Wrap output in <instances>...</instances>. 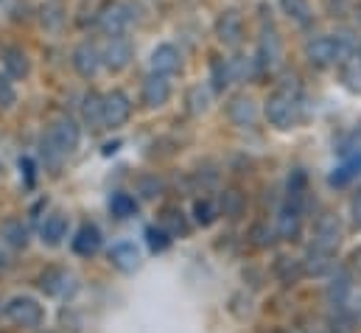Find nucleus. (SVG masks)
<instances>
[{
	"mask_svg": "<svg viewBox=\"0 0 361 333\" xmlns=\"http://www.w3.org/2000/svg\"><path fill=\"white\" fill-rule=\"evenodd\" d=\"M140 95H143V104H146L149 109H160V107H166L169 98H171V82H169V76H163V73H152V76L143 82Z\"/></svg>",
	"mask_w": 361,
	"mask_h": 333,
	"instance_id": "obj_10",
	"label": "nucleus"
},
{
	"mask_svg": "<svg viewBox=\"0 0 361 333\" xmlns=\"http://www.w3.org/2000/svg\"><path fill=\"white\" fill-rule=\"evenodd\" d=\"M350 291H353V277H350L348 269H339V272L331 277L328 289H325V300H328V305H334V308H345Z\"/></svg>",
	"mask_w": 361,
	"mask_h": 333,
	"instance_id": "obj_13",
	"label": "nucleus"
},
{
	"mask_svg": "<svg viewBox=\"0 0 361 333\" xmlns=\"http://www.w3.org/2000/svg\"><path fill=\"white\" fill-rule=\"evenodd\" d=\"M73 68H76V73H79V76L92 79V76L98 73V68H101V54L92 48L90 42L79 45V48L73 51Z\"/></svg>",
	"mask_w": 361,
	"mask_h": 333,
	"instance_id": "obj_19",
	"label": "nucleus"
},
{
	"mask_svg": "<svg viewBox=\"0 0 361 333\" xmlns=\"http://www.w3.org/2000/svg\"><path fill=\"white\" fill-rule=\"evenodd\" d=\"M73 280H76V277H73L68 269L51 266V269H45V272L39 274V289H42L48 297H68V294L76 289Z\"/></svg>",
	"mask_w": 361,
	"mask_h": 333,
	"instance_id": "obj_8",
	"label": "nucleus"
},
{
	"mask_svg": "<svg viewBox=\"0 0 361 333\" xmlns=\"http://www.w3.org/2000/svg\"><path fill=\"white\" fill-rule=\"evenodd\" d=\"M350 269H356V272L361 274V247L350 252Z\"/></svg>",
	"mask_w": 361,
	"mask_h": 333,
	"instance_id": "obj_41",
	"label": "nucleus"
},
{
	"mask_svg": "<svg viewBox=\"0 0 361 333\" xmlns=\"http://www.w3.org/2000/svg\"><path fill=\"white\" fill-rule=\"evenodd\" d=\"M274 272H277V277H280V283H286V286H294L305 272H302V263L300 260H294V258H277V263H274Z\"/></svg>",
	"mask_w": 361,
	"mask_h": 333,
	"instance_id": "obj_25",
	"label": "nucleus"
},
{
	"mask_svg": "<svg viewBox=\"0 0 361 333\" xmlns=\"http://www.w3.org/2000/svg\"><path fill=\"white\" fill-rule=\"evenodd\" d=\"M0 236H3L6 247H14V250H23L28 244V227L20 219H8L3 224V230H0Z\"/></svg>",
	"mask_w": 361,
	"mask_h": 333,
	"instance_id": "obj_24",
	"label": "nucleus"
},
{
	"mask_svg": "<svg viewBox=\"0 0 361 333\" xmlns=\"http://www.w3.org/2000/svg\"><path fill=\"white\" fill-rule=\"evenodd\" d=\"M227 118L238 126H252L255 118H258V107L250 95H235L230 104H227Z\"/></svg>",
	"mask_w": 361,
	"mask_h": 333,
	"instance_id": "obj_16",
	"label": "nucleus"
},
{
	"mask_svg": "<svg viewBox=\"0 0 361 333\" xmlns=\"http://www.w3.org/2000/svg\"><path fill=\"white\" fill-rule=\"evenodd\" d=\"M359 311H361V305H359Z\"/></svg>",
	"mask_w": 361,
	"mask_h": 333,
	"instance_id": "obj_45",
	"label": "nucleus"
},
{
	"mask_svg": "<svg viewBox=\"0 0 361 333\" xmlns=\"http://www.w3.org/2000/svg\"><path fill=\"white\" fill-rule=\"evenodd\" d=\"M221 213L227 216V219H238L241 213H244V196L238 193V190H224L221 193Z\"/></svg>",
	"mask_w": 361,
	"mask_h": 333,
	"instance_id": "obj_29",
	"label": "nucleus"
},
{
	"mask_svg": "<svg viewBox=\"0 0 361 333\" xmlns=\"http://www.w3.org/2000/svg\"><path fill=\"white\" fill-rule=\"evenodd\" d=\"M163 227H166L171 236H185V233H188V227H185V222H182V213H177V210H166Z\"/></svg>",
	"mask_w": 361,
	"mask_h": 333,
	"instance_id": "obj_35",
	"label": "nucleus"
},
{
	"mask_svg": "<svg viewBox=\"0 0 361 333\" xmlns=\"http://www.w3.org/2000/svg\"><path fill=\"white\" fill-rule=\"evenodd\" d=\"M216 216H219V207H216L210 199H196V202H193V219H196V224L210 227V224L216 222Z\"/></svg>",
	"mask_w": 361,
	"mask_h": 333,
	"instance_id": "obj_30",
	"label": "nucleus"
},
{
	"mask_svg": "<svg viewBox=\"0 0 361 333\" xmlns=\"http://www.w3.org/2000/svg\"><path fill=\"white\" fill-rule=\"evenodd\" d=\"M82 118L85 123L90 126L92 132H101L104 129V95L98 92H87L85 101H82Z\"/></svg>",
	"mask_w": 361,
	"mask_h": 333,
	"instance_id": "obj_22",
	"label": "nucleus"
},
{
	"mask_svg": "<svg viewBox=\"0 0 361 333\" xmlns=\"http://www.w3.org/2000/svg\"><path fill=\"white\" fill-rule=\"evenodd\" d=\"M20 168H25V176H28V185L34 182V163L25 157V160H20Z\"/></svg>",
	"mask_w": 361,
	"mask_h": 333,
	"instance_id": "obj_42",
	"label": "nucleus"
},
{
	"mask_svg": "<svg viewBox=\"0 0 361 333\" xmlns=\"http://www.w3.org/2000/svg\"><path fill=\"white\" fill-rule=\"evenodd\" d=\"M188 112L190 115H202V112H207V107H210V90L207 87H190L188 90Z\"/></svg>",
	"mask_w": 361,
	"mask_h": 333,
	"instance_id": "obj_28",
	"label": "nucleus"
},
{
	"mask_svg": "<svg viewBox=\"0 0 361 333\" xmlns=\"http://www.w3.org/2000/svg\"><path fill=\"white\" fill-rule=\"evenodd\" d=\"M305 59L314 68H331L339 62V48H336V37H314L305 42Z\"/></svg>",
	"mask_w": 361,
	"mask_h": 333,
	"instance_id": "obj_6",
	"label": "nucleus"
},
{
	"mask_svg": "<svg viewBox=\"0 0 361 333\" xmlns=\"http://www.w3.org/2000/svg\"><path fill=\"white\" fill-rule=\"evenodd\" d=\"M353 222H356V227L361 230V190L353 196Z\"/></svg>",
	"mask_w": 361,
	"mask_h": 333,
	"instance_id": "obj_40",
	"label": "nucleus"
},
{
	"mask_svg": "<svg viewBox=\"0 0 361 333\" xmlns=\"http://www.w3.org/2000/svg\"><path fill=\"white\" fill-rule=\"evenodd\" d=\"M132 115V101L126 92L121 90H112L104 95V126H123Z\"/></svg>",
	"mask_w": 361,
	"mask_h": 333,
	"instance_id": "obj_7",
	"label": "nucleus"
},
{
	"mask_svg": "<svg viewBox=\"0 0 361 333\" xmlns=\"http://www.w3.org/2000/svg\"><path fill=\"white\" fill-rule=\"evenodd\" d=\"M314 247L328 252H336L342 244V222L334 216V213H322L317 222H314Z\"/></svg>",
	"mask_w": 361,
	"mask_h": 333,
	"instance_id": "obj_5",
	"label": "nucleus"
},
{
	"mask_svg": "<svg viewBox=\"0 0 361 333\" xmlns=\"http://www.w3.org/2000/svg\"><path fill=\"white\" fill-rule=\"evenodd\" d=\"M300 107L302 101H300L297 84H283L267 98V118L277 129H291L300 121Z\"/></svg>",
	"mask_w": 361,
	"mask_h": 333,
	"instance_id": "obj_1",
	"label": "nucleus"
},
{
	"mask_svg": "<svg viewBox=\"0 0 361 333\" xmlns=\"http://www.w3.org/2000/svg\"><path fill=\"white\" fill-rule=\"evenodd\" d=\"M109 210H112L115 219H129V216L137 213V202H135V196L118 190V193L109 196Z\"/></svg>",
	"mask_w": 361,
	"mask_h": 333,
	"instance_id": "obj_27",
	"label": "nucleus"
},
{
	"mask_svg": "<svg viewBox=\"0 0 361 333\" xmlns=\"http://www.w3.org/2000/svg\"><path fill=\"white\" fill-rule=\"evenodd\" d=\"M227 65H230L233 82H244V79L252 73V65H255V62H250V59H244V56H235V59H230Z\"/></svg>",
	"mask_w": 361,
	"mask_h": 333,
	"instance_id": "obj_34",
	"label": "nucleus"
},
{
	"mask_svg": "<svg viewBox=\"0 0 361 333\" xmlns=\"http://www.w3.org/2000/svg\"><path fill=\"white\" fill-rule=\"evenodd\" d=\"M216 37H219L221 45L238 48L241 40H244V20H241V14H238V11H224V14H219V20H216Z\"/></svg>",
	"mask_w": 361,
	"mask_h": 333,
	"instance_id": "obj_9",
	"label": "nucleus"
},
{
	"mask_svg": "<svg viewBox=\"0 0 361 333\" xmlns=\"http://www.w3.org/2000/svg\"><path fill=\"white\" fill-rule=\"evenodd\" d=\"M356 176H361V152L356 155H350L342 166L336 168L331 176H328V182L334 185V188H342V185H348V182H353Z\"/></svg>",
	"mask_w": 361,
	"mask_h": 333,
	"instance_id": "obj_23",
	"label": "nucleus"
},
{
	"mask_svg": "<svg viewBox=\"0 0 361 333\" xmlns=\"http://www.w3.org/2000/svg\"><path fill=\"white\" fill-rule=\"evenodd\" d=\"M39 236H42V241H45L48 247H59V244L65 241V236H68V219H65L62 213H51V216L42 222Z\"/></svg>",
	"mask_w": 361,
	"mask_h": 333,
	"instance_id": "obj_21",
	"label": "nucleus"
},
{
	"mask_svg": "<svg viewBox=\"0 0 361 333\" xmlns=\"http://www.w3.org/2000/svg\"><path fill=\"white\" fill-rule=\"evenodd\" d=\"M302 263V272L305 274H311V277H325V274H331L334 272V266H336V260H334V252L328 250H319V247H308L305 252V260H300Z\"/></svg>",
	"mask_w": 361,
	"mask_h": 333,
	"instance_id": "obj_14",
	"label": "nucleus"
},
{
	"mask_svg": "<svg viewBox=\"0 0 361 333\" xmlns=\"http://www.w3.org/2000/svg\"><path fill=\"white\" fill-rule=\"evenodd\" d=\"M11 266V255H8V247H6V241L0 238V272H6Z\"/></svg>",
	"mask_w": 361,
	"mask_h": 333,
	"instance_id": "obj_39",
	"label": "nucleus"
},
{
	"mask_svg": "<svg viewBox=\"0 0 361 333\" xmlns=\"http://www.w3.org/2000/svg\"><path fill=\"white\" fill-rule=\"evenodd\" d=\"M359 65H361V48H359Z\"/></svg>",
	"mask_w": 361,
	"mask_h": 333,
	"instance_id": "obj_43",
	"label": "nucleus"
},
{
	"mask_svg": "<svg viewBox=\"0 0 361 333\" xmlns=\"http://www.w3.org/2000/svg\"><path fill=\"white\" fill-rule=\"evenodd\" d=\"M331 333H334V331H331Z\"/></svg>",
	"mask_w": 361,
	"mask_h": 333,
	"instance_id": "obj_46",
	"label": "nucleus"
},
{
	"mask_svg": "<svg viewBox=\"0 0 361 333\" xmlns=\"http://www.w3.org/2000/svg\"><path fill=\"white\" fill-rule=\"evenodd\" d=\"M109 260H112L115 269H121L126 274L129 272H137L140 269V250L135 244H129V241H121V244H115L109 250Z\"/></svg>",
	"mask_w": 361,
	"mask_h": 333,
	"instance_id": "obj_17",
	"label": "nucleus"
},
{
	"mask_svg": "<svg viewBox=\"0 0 361 333\" xmlns=\"http://www.w3.org/2000/svg\"><path fill=\"white\" fill-rule=\"evenodd\" d=\"M3 68H6V76H8V79H25L28 71H31L25 51L17 48V45H11V48L3 51Z\"/></svg>",
	"mask_w": 361,
	"mask_h": 333,
	"instance_id": "obj_20",
	"label": "nucleus"
},
{
	"mask_svg": "<svg viewBox=\"0 0 361 333\" xmlns=\"http://www.w3.org/2000/svg\"><path fill=\"white\" fill-rule=\"evenodd\" d=\"M129 23H132V8L121 0H112L98 11V25L109 37H121L129 28Z\"/></svg>",
	"mask_w": 361,
	"mask_h": 333,
	"instance_id": "obj_4",
	"label": "nucleus"
},
{
	"mask_svg": "<svg viewBox=\"0 0 361 333\" xmlns=\"http://www.w3.org/2000/svg\"><path fill=\"white\" fill-rule=\"evenodd\" d=\"M14 101H17V90H14V84H11L8 76H0V109L14 107Z\"/></svg>",
	"mask_w": 361,
	"mask_h": 333,
	"instance_id": "obj_36",
	"label": "nucleus"
},
{
	"mask_svg": "<svg viewBox=\"0 0 361 333\" xmlns=\"http://www.w3.org/2000/svg\"><path fill=\"white\" fill-rule=\"evenodd\" d=\"M331 325H334V333H353L356 320H353V314H348V308H336Z\"/></svg>",
	"mask_w": 361,
	"mask_h": 333,
	"instance_id": "obj_33",
	"label": "nucleus"
},
{
	"mask_svg": "<svg viewBox=\"0 0 361 333\" xmlns=\"http://www.w3.org/2000/svg\"><path fill=\"white\" fill-rule=\"evenodd\" d=\"M45 140L54 143V146L68 157V155H73V152L79 149V143H82V129H79V123H76L73 118L65 115V118H56V121L51 123Z\"/></svg>",
	"mask_w": 361,
	"mask_h": 333,
	"instance_id": "obj_3",
	"label": "nucleus"
},
{
	"mask_svg": "<svg viewBox=\"0 0 361 333\" xmlns=\"http://www.w3.org/2000/svg\"><path fill=\"white\" fill-rule=\"evenodd\" d=\"M146 241H149V250L152 252H163L171 247L174 236L160 224V227H149V230H146Z\"/></svg>",
	"mask_w": 361,
	"mask_h": 333,
	"instance_id": "obj_32",
	"label": "nucleus"
},
{
	"mask_svg": "<svg viewBox=\"0 0 361 333\" xmlns=\"http://www.w3.org/2000/svg\"><path fill=\"white\" fill-rule=\"evenodd\" d=\"M210 82H213V90H216V92H224V87L233 82L230 65H227L224 59H213V62H210Z\"/></svg>",
	"mask_w": 361,
	"mask_h": 333,
	"instance_id": "obj_31",
	"label": "nucleus"
},
{
	"mask_svg": "<svg viewBox=\"0 0 361 333\" xmlns=\"http://www.w3.org/2000/svg\"><path fill=\"white\" fill-rule=\"evenodd\" d=\"M3 314L8 317V322H14L17 328H39L45 322V308L34 300V297H11L3 305Z\"/></svg>",
	"mask_w": 361,
	"mask_h": 333,
	"instance_id": "obj_2",
	"label": "nucleus"
},
{
	"mask_svg": "<svg viewBox=\"0 0 361 333\" xmlns=\"http://www.w3.org/2000/svg\"><path fill=\"white\" fill-rule=\"evenodd\" d=\"M62 20H65V17H62V8H59V6H45V8H42V23H45L48 28L56 31V28L62 25Z\"/></svg>",
	"mask_w": 361,
	"mask_h": 333,
	"instance_id": "obj_38",
	"label": "nucleus"
},
{
	"mask_svg": "<svg viewBox=\"0 0 361 333\" xmlns=\"http://www.w3.org/2000/svg\"><path fill=\"white\" fill-rule=\"evenodd\" d=\"M250 238H252L255 247H269L271 241H274V230H269V224H255L250 230Z\"/></svg>",
	"mask_w": 361,
	"mask_h": 333,
	"instance_id": "obj_37",
	"label": "nucleus"
},
{
	"mask_svg": "<svg viewBox=\"0 0 361 333\" xmlns=\"http://www.w3.org/2000/svg\"><path fill=\"white\" fill-rule=\"evenodd\" d=\"M359 20H361V6H359Z\"/></svg>",
	"mask_w": 361,
	"mask_h": 333,
	"instance_id": "obj_44",
	"label": "nucleus"
},
{
	"mask_svg": "<svg viewBox=\"0 0 361 333\" xmlns=\"http://www.w3.org/2000/svg\"><path fill=\"white\" fill-rule=\"evenodd\" d=\"M132 56H135V48H132V42L121 34V37H112V40L106 42V51H104L101 62H104L109 71H123V68L132 62Z\"/></svg>",
	"mask_w": 361,
	"mask_h": 333,
	"instance_id": "obj_11",
	"label": "nucleus"
},
{
	"mask_svg": "<svg viewBox=\"0 0 361 333\" xmlns=\"http://www.w3.org/2000/svg\"><path fill=\"white\" fill-rule=\"evenodd\" d=\"M280 56H283V51H280V37L269 28V31H264V37H261L258 59H252V62H255L258 71H274V68L280 65Z\"/></svg>",
	"mask_w": 361,
	"mask_h": 333,
	"instance_id": "obj_12",
	"label": "nucleus"
},
{
	"mask_svg": "<svg viewBox=\"0 0 361 333\" xmlns=\"http://www.w3.org/2000/svg\"><path fill=\"white\" fill-rule=\"evenodd\" d=\"M280 8L288 20H294L297 25H308L311 23V3L308 0H280Z\"/></svg>",
	"mask_w": 361,
	"mask_h": 333,
	"instance_id": "obj_26",
	"label": "nucleus"
},
{
	"mask_svg": "<svg viewBox=\"0 0 361 333\" xmlns=\"http://www.w3.org/2000/svg\"><path fill=\"white\" fill-rule=\"evenodd\" d=\"M73 252L76 255H82V258H90L95 252L101 250V230L95 227V224H82L79 230H76V236H73Z\"/></svg>",
	"mask_w": 361,
	"mask_h": 333,
	"instance_id": "obj_18",
	"label": "nucleus"
},
{
	"mask_svg": "<svg viewBox=\"0 0 361 333\" xmlns=\"http://www.w3.org/2000/svg\"><path fill=\"white\" fill-rule=\"evenodd\" d=\"M180 65H182V56L174 45H157V48L152 51V71H154V73L171 76V73L180 71Z\"/></svg>",
	"mask_w": 361,
	"mask_h": 333,
	"instance_id": "obj_15",
	"label": "nucleus"
}]
</instances>
